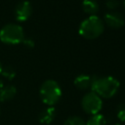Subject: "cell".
I'll use <instances>...</instances> for the list:
<instances>
[{"label": "cell", "mask_w": 125, "mask_h": 125, "mask_svg": "<svg viewBox=\"0 0 125 125\" xmlns=\"http://www.w3.org/2000/svg\"><path fill=\"white\" fill-rule=\"evenodd\" d=\"M120 87L119 81L113 76L94 77L91 91L104 99H110L118 92Z\"/></svg>", "instance_id": "cell-1"}, {"label": "cell", "mask_w": 125, "mask_h": 125, "mask_svg": "<svg viewBox=\"0 0 125 125\" xmlns=\"http://www.w3.org/2000/svg\"><path fill=\"white\" fill-rule=\"evenodd\" d=\"M104 29V21L98 17L95 16H89L87 19L83 20L78 27L79 34L88 40H93L102 35Z\"/></svg>", "instance_id": "cell-2"}, {"label": "cell", "mask_w": 125, "mask_h": 125, "mask_svg": "<svg viewBox=\"0 0 125 125\" xmlns=\"http://www.w3.org/2000/svg\"><path fill=\"white\" fill-rule=\"evenodd\" d=\"M62 88L60 84L54 79L45 80L39 89L41 101L48 106L55 105L62 98Z\"/></svg>", "instance_id": "cell-3"}, {"label": "cell", "mask_w": 125, "mask_h": 125, "mask_svg": "<svg viewBox=\"0 0 125 125\" xmlns=\"http://www.w3.org/2000/svg\"><path fill=\"white\" fill-rule=\"evenodd\" d=\"M24 39V30L18 23H7L0 29V41L8 45H18Z\"/></svg>", "instance_id": "cell-4"}, {"label": "cell", "mask_w": 125, "mask_h": 125, "mask_svg": "<svg viewBox=\"0 0 125 125\" xmlns=\"http://www.w3.org/2000/svg\"><path fill=\"white\" fill-rule=\"evenodd\" d=\"M81 107L88 114H97L103 107V100L93 91L87 92L81 99Z\"/></svg>", "instance_id": "cell-5"}, {"label": "cell", "mask_w": 125, "mask_h": 125, "mask_svg": "<svg viewBox=\"0 0 125 125\" xmlns=\"http://www.w3.org/2000/svg\"><path fill=\"white\" fill-rule=\"evenodd\" d=\"M104 23L112 29L121 28L125 24L124 16L117 11H108L104 16Z\"/></svg>", "instance_id": "cell-6"}, {"label": "cell", "mask_w": 125, "mask_h": 125, "mask_svg": "<svg viewBox=\"0 0 125 125\" xmlns=\"http://www.w3.org/2000/svg\"><path fill=\"white\" fill-rule=\"evenodd\" d=\"M15 19L18 21H27L31 14H32V6L31 3L27 0H23L21 1L20 3L17 4L16 8H15Z\"/></svg>", "instance_id": "cell-7"}, {"label": "cell", "mask_w": 125, "mask_h": 125, "mask_svg": "<svg viewBox=\"0 0 125 125\" xmlns=\"http://www.w3.org/2000/svg\"><path fill=\"white\" fill-rule=\"evenodd\" d=\"M95 76H90L88 74H79L74 78L73 84L77 89L80 90H91L92 84Z\"/></svg>", "instance_id": "cell-8"}, {"label": "cell", "mask_w": 125, "mask_h": 125, "mask_svg": "<svg viewBox=\"0 0 125 125\" xmlns=\"http://www.w3.org/2000/svg\"><path fill=\"white\" fill-rule=\"evenodd\" d=\"M55 117H56V108L54 106H47L39 113L38 119L40 123L49 125L53 122Z\"/></svg>", "instance_id": "cell-9"}, {"label": "cell", "mask_w": 125, "mask_h": 125, "mask_svg": "<svg viewBox=\"0 0 125 125\" xmlns=\"http://www.w3.org/2000/svg\"><path fill=\"white\" fill-rule=\"evenodd\" d=\"M17 95V88L14 85H3L0 88V103L8 102Z\"/></svg>", "instance_id": "cell-10"}, {"label": "cell", "mask_w": 125, "mask_h": 125, "mask_svg": "<svg viewBox=\"0 0 125 125\" xmlns=\"http://www.w3.org/2000/svg\"><path fill=\"white\" fill-rule=\"evenodd\" d=\"M82 10L84 13L89 16H95L100 10L99 4L96 0H83L82 1Z\"/></svg>", "instance_id": "cell-11"}, {"label": "cell", "mask_w": 125, "mask_h": 125, "mask_svg": "<svg viewBox=\"0 0 125 125\" xmlns=\"http://www.w3.org/2000/svg\"><path fill=\"white\" fill-rule=\"evenodd\" d=\"M106 124H107L106 118L101 113L91 115V117L86 122V125H106Z\"/></svg>", "instance_id": "cell-12"}, {"label": "cell", "mask_w": 125, "mask_h": 125, "mask_svg": "<svg viewBox=\"0 0 125 125\" xmlns=\"http://www.w3.org/2000/svg\"><path fill=\"white\" fill-rule=\"evenodd\" d=\"M1 75H3L8 80H12L16 77V70L14 67H12L10 65H6V66H3Z\"/></svg>", "instance_id": "cell-13"}, {"label": "cell", "mask_w": 125, "mask_h": 125, "mask_svg": "<svg viewBox=\"0 0 125 125\" xmlns=\"http://www.w3.org/2000/svg\"><path fill=\"white\" fill-rule=\"evenodd\" d=\"M63 125H86V122L80 116L74 115L66 118L65 121L63 122Z\"/></svg>", "instance_id": "cell-14"}, {"label": "cell", "mask_w": 125, "mask_h": 125, "mask_svg": "<svg viewBox=\"0 0 125 125\" xmlns=\"http://www.w3.org/2000/svg\"><path fill=\"white\" fill-rule=\"evenodd\" d=\"M116 115L117 118L121 121V122H125V104H121L117 106L116 108Z\"/></svg>", "instance_id": "cell-15"}, {"label": "cell", "mask_w": 125, "mask_h": 125, "mask_svg": "<svg viewBox=\"0 0 125 125\" xmlns=\"http://www.w3.org/2000/svg\"><path fill=\"white\" fill-rule=\"evenodd\" d=\"M119 6H120L119 0H106L105 2V7L109 11H115Z\"/></svg>", "instance_id": "cell-16"}, {"label": "cell", "mask_w": 125, "mask_h": 125, "mask_svg": "<svg viewBox=\"0 0 125 125\" xmlns=\"http://www.w3.org/2000/svg\"><path fill=\"white\" fill-rule=\"evenodd\" d=\"M21 43H22L25 47H27V48H33L34 45H35L33 39H31V38H25V37H24V39L22 40Z\"/></svg>", "instance_id": "cell-17"}, {"label": "cell", "mask_w": 125, "mask_h": 125, "mask_svg": "<svg viewBox=\"0 0 125 125\" xmlns=\"http://www.w3.org/2000/svg\"><path fill=\"white\" fill-rule=\"evenodd\" d=\"M2 68H3V65H2V63H1V62H0V74H1V71H2Z\"/></svg>", "instance_id": "cell-18"}, {"label": "cell", "mask_w": 125, "mask_h": 125, "mask_svg": "<svg viewBox=\"0 0 125 125\" xmlns=\"http://www.w3.org/2000/svg\"><path fill=\"white\" fill-rule=\"evenodd\" d=\"M3 85H4V84H3V82H2V80H0V88H1V87H2Z\"/></svg>", "instance_id": "cell-19"}, {"label": "cell", "mask_w": 125, "mask_h": 125, "mask_svg": "<svg viewBox=\"0 0 125 125\" xmlns=\"http://www.w3.org/2000/svg\"><path fill=\"white\" fill-rule=\"evenodd\" d=\"M123 7H124V9H125V0L123 1Z\"/></svg>", "instance_id": "cell-20"}, {"label": "cell", "mask_w": 125, "mask_h": 125, "mask_svg": "<svg viewBox=\"0 0 125 125\" xmlns=\"http://www.w3.org/2000/svg\"><path fill=\"white\" fill-rule=\"evenodd\" d=\"M114 125H123V124H120V123H116V124H114Z\"/></svg>", "instance_id": "cell-21"}]
</instances>
